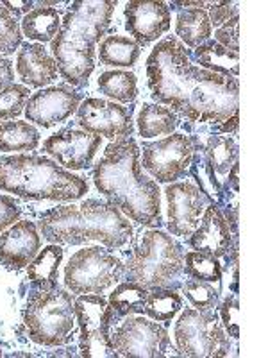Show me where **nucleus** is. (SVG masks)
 I'll return each mask as SVG.
<instances>
[{
  "label": "nucleus",
  "instance_id": "f257e3e1",
  "mask_svg": "<svg viewBox=\"0 0 268 358\" xmlns=\"http://www.w3.org/2000/svg\"><path fill=\"white\" fill-rule=\"evenodd\" d=\"M147 83L156 101L191 122L222 124L238 113L240 85L236 78L195 66L175 38L154 47L147 59Z\"/></svg>",
  "mask_w": 268,
  "mask_h": 358
},
{
  "label": "nucleus",
  "instance_id": "f03ea898",
  "mask_svg": "<svg viewBox=\"0 0 268 358\" xmlns=\"http://www.w3.org/2000/svg\"><path fill=\"white\" fill-rule=\"evenodd\" d=\"M140 147L131 136L106 147L94 171V183L111 204L142 226L161 224V192L143 174Z\"/></svg>",
  "mask_w": 268,
  "mask_h": 358
},
{
  "label": "nucleus",
  "instance_id": "7ed1b4c3",
  "mask_svg": "<svg viewBox=\"0 0 268 358\" xmlns=\"http://www.w3.org/2000/svg\"><path fill=\"white\" fill-rule=\"evenodd\" d=\"M113 0L73 2L52 40V56L57 70L68 85L84 86L95 69V43L100 41L113 18Z\"/></svg>",
  "mask_w": 268,
  "mask_h": 358
},
{
  "label": "nucleus",
  "instance_id": "20e7f679",
  "mask_svg": "<svg viewBox=\"0 0 268 358\" xmlns=\"http://www.w3.org/2000/svg\"><path fill=\"white\" fill-rule=\"evenodd\" d=\"M40 229L45 241L56 245H79L95 241L110 249H118L133 236L129 219L114 204L98 199L49 210L41 215Z\"/></svg>",
  "mask_w": 268,
  "mask_h": 358
},
{
  "label": "nucleus",
  "instance_id": "39448f33",
  "mask_svg": "<svg viewBox=\"0 0 268 358\" xmlns=\"http://www.w3.org/2000/svg\"><path fill=\"white\" fill-rule=\"evenodd\" d=\"M86 179L36 155L0 158V190L24 199L77 201L88 194Z\"/></svg>",
  "mask_w": 268,
  "mask_h": 358
},
{
  "label": "nucleus",
  "instance_id": "423d86ee",
  "mask_svg": "<svg viewBox=\"0 0 268 358\" xmlns=\"http://www.w3.org/2000/svg\"><path fill=\"white\" fill-rule=\"evenodd\" d=\"M184 271L183 248L159 229H149L140 236L127 264L124 265L127 281H134L147 290L168 287Z\"/></svg>",
  "mask_w": 268,
  "mask_h": 358
},
{
  "label": "nucleus",
  "instance_id": "0eeeda50",
  "mask_svg": "<svg viewBox=\"0 0 268 358\" xmlns=\"http://www.w3.org/2000/svg\"><path fill=\"white\" fill-rule=\"evenodd\" d=\"M72 294L59 289H38L29 296L24 310V324L31 341L41 346H61L68 342L75 324Z\"/></svg>",
  "mask_w": 268,
  "mask_h": 358
},
{
  "label": "nucleus",
  "instance_id": "6e6552de",
  "mask_svg": "<svg viewBox=\"0 0 268 358\" xmlns=\"http://www.w3.org/2000/svg\"><path fill=\"white\" fill-rule=\"evenodd\" d=\"M174 337L183 357L215 358L231 353V341L215 310H183L175 322Z\"/></svg>",
  "mask_w": 268,
  "mask_h": 358
},
{
  "label": "nucleus",
  "instance_id": "1a4fd4ad",
  "mask_svg": "<svg viewBox=\"0 0 268 358\" xmlns=\"http://www.w3.org/2000/svg\"><path fill=\"white\" fill-rule=\"evenodd\" d=\"M122 276V262L100 245L77 251L65 267V285L73 294H102Z\"/></svg>",
  "mask_w": 268,
  "mask_h": 358
},
{
  "label": "nucleus",
  "instance_id": "9d476101",
  "mask_svg": "<svg viewBox=\"0 0 268 358\" xmlns=\"http://www.w3.org/2000/svg\"><path fill=\"white\" fill-rule=\"evenodd\" d=\"M75 317L81 326V355L88 358L117 357L111 344L110 326L113 313L102 296H79L75 299Z\"/></svg>",
  "mask_w": 268,
  "mask_h": 358
},
{
  "label": "nucleus",
  "instance_id": "9b49d317",
  "mask_svg": "<svg viewBox=\"0 0 268 358\" xmlns=\"http://www.w3.org/2000/svg\"><path fill=\"white\" fill-rule=\"evenodd\" d=\"M193 152L195 149L190 136L172 133L167 138L143 143L142 167L159 183H175L190 171Z\"/></svg>",
  "mask_w": 268,
  "mask_h": 358
},
{
  "label": "nucleus",
  "instance_id": "f8f14e48",
  "mask_svg": "<svg viewBox=\"0 0 268 358\" xmlns=\"http://www.w3.org/2000/svg\"><path fill=\"white\" fill-rule=\"evenodd\" d=\"M117 357H165L170 348L167 328L151 319L127 315L111 334Z\"/></svg>",
  "mask_w": 268,
  "mask_h": 358
},
{
  "label": "nucleus",
  "instance_id": "ddd939ff",
  "mask_svg": "<svg viewBox=\"0 0 268 358\" xmlns=\"http://www.w3.org/2000/svg\"><path fill=\"white\" fill-rule=\"evenodd\" d=\"M199 187L190 181L167 187V228L172 235L188 238L195 231L206 210V197Z\"/></svg>",
  "mask_w": 268,
  "mask_h": 358
},
{
  "label": "nucleus",
  "instance_id": "4468645a",
  "mask_svg": "<svg viewBox=\"0 0 268 358\" xmlns=\"http://www.w3.org/2000/svg\"><path fill=\"white\" fill-rule=\"evenodd\" d=\"M77 124L82 131L106 138H127L133 133L131 110L102 99H86L77 108Z\"/></svg>",
  "mask_w": 268,
  "mask_h": 358
},
{
  "label": "nucleus",
  "instance_id": "2eb2a0df",
  "mask_svg": "<svg viewBox=\"0 0 268 358\" xmlns=\"http://www.w3.org/2000/svg\"><path fill=\"white\" fill-rule=\"evenodd\" d=\"M102 145V136L81 129H63L45 140L43 151L70 171H84Z\"/></svg>",
  "mask_w": 268,
  "mask_h": 358
},
{
  "label": "nucleus",
  "instance_id": "dca6fc26",
  "mask_svg": "<svg viewBox=\"0 0 268 358\" xmlns=\"http://www.w3.org/2000/svg\"><path fill=\"white\" fill-rule=\"evenodd\" d=\"M79 102L81 94L73 92L70 86H50L29 97L24 111L29 122L41 127H54L72 117L77 111Z\"/></svg>",
  "mask_w": 268,
  "mask_h": 358
},
{
  "label": "nucleus",
  "instance_id": "f3484780",
  "mask_svg": "<svg viewBox=\"0 0 268 358\" xmlns=\"http://www.w3.org/2000/svg\"><path fill=\"white\" fill-rule=\"evenodd\" d=\"M124 17L127 31L136 38L140 47L159 40L172 25L170 8L165 2L133 0L127 2Z\"/></svg>",
  "mask_w": 268,
  "mask_h": 358
},
{
  "label": "nucleus",
  "instance_id": "a211bd4d",
  "mask_svg": "<svg viewBox=\"0 0 268 358\" xmlns=\"http://www.w3.org/2000/svg\"><path fill=\"white\" fill-rule=\"evenodd\" d=\"M41 248V236L31 220L9 226L0 233V264L9 271L27 267Z\"/></svg>",
  "mask_w": 268,
  "mask_h": 358
},
{
  "label": "nucleus",
  "instance_id": "6ab92c4d",
  "mask_svg": "<svg viewBox=\"0 0 268 358\" xmlns=\"http://www.w3.org/2000/svg\"><path fill=\"white\" fill-rule=\"evenodd\" d=\"M188 244L195 251L207 252L215 258H222L231 249L232 231L215 204L206 206L197 229L188 236Z\"/></svg>",
  "mask_w": 268,
  "mask_h": 358
},
{
  "label": "nucleus",
  "instance_id": "aec40b11",
  "mask_svg": "<svg viewBox=\"0 0 268 358\" xmlns=\"http://www.w3.org/2000/svg\"><path fill=\"white\" fill-rule=\"evenodd\" d=\"M17 72L25 85L41 88L56 81L59 70L43 45L24 43L17 56Z\"/></svg>",
  "mask_w": 268,
  "mask_h": 358
},
{
  "label": "nucleus",
  "instance_id": "412c9836",
  "mask_svg": "<svg viewBox=\"0 0 268 358\" xmlns=\"http://www.w3.org/2000/svg\"><path fill=\"white\" fill-rule=\"evenodd\" d=\"M195 59L209 72L225 78H238L240 73V52H232L216 41H206L195 50Z\"/></svg>",
  "mask_w": 268,
  "mask_h": 358
},
{
  "label": "nucleus",
  "instance_id": "4be33fe9",
  "mask_svg": "<svg viewBox=\"0 0 268 358\" xmlns=\"http://www.w3.org/2000/svg\"><path fill=\"white\" fill-rule=\"evenodd\" d=\"M175 33L188 47H199L209 41L213 25L204 9H183L175 20Z\"/></svg>",
  "mask_w": 268,
  "mask_h": 358
},
{
  "label": "nucleus",
  "instance_id": "5701e85b",
  "mask_svg": "<svg viewBox=\"0 0 268 358\" xmlns=\"http://www.w3.org/2000/svg\"><path fill=\"white\" fill-rule=\"evenodd\" d=\"M40 145V131L24 120L0 122V151H34Z\"/></svg>",
  "mask_w": 268,
  "mask_h": 358
},
{
  "label": "nucleus",
  "instance_id": "b1692460",
  "mask_svg": "<svg viewBox=\"0 0 268 358\" xmlns=\"http://www.w3.org/2000/svg\"><path fill=\"white\" fill-rule=\"evenodd\" d=\"M179 126V117L174 110L161 104H145L138 115V133L143 138H156L172 134Z\"/></svg>",
  "mask_w": 268,
  "mask_h": 358
},
{
  "label": "nucleus",
  "instance_id": "393cba45",
  "mask_svg": "<svg viewBox=\"0 0 268 358\" xmlns=\"http://www.w3.org/2000/svg\"><path fill=\"white\" fill-rule=\"evenodd\" d=\"M61 29V17L57 9L36 8L29 11L22 20V31L29 40L34 41H52Z\"/></svg>",
  "mask_w": 268,
  "mask_h": 358
},
{
  "label": "nucleus",
  "instance_id": "a878e982",
  "mask_svg": "<svg viewBox=\"0 0 268 358\" xmlns=\"http://www.w3.org/2000/svg\"><path fill=\"white\" fill-rule=\"evenodd\" d=\"M63 262V249L59 245H49L36 255L27 265V278L40 289H50L56 285L59 265Z\"/></svg>",
  "mask_w": 268,
  "mask_h": 358
},
{
  "label": "nucleus",
  "instance_id": "bb28decb",
  "mask_svg": "<svg viewBox=\"0 0 268 358\" xmlns=\"http://www.w3.org/2000/svg\"><path fill=\"white\" fill-rule=\"evenodd\" d=\"M142 47L127 36H107L100 41L98 59L106 66H133L138 62Z\"/></svg>",
  "mask_w": 268,
  "mask_h": 358
},
{
  "label": "nucleus",
  "instance_id": "cd10ccee",
  "mask_svg": "<svg viewBox=\"0 0 268 358\" xmlns=\"http://www.w3.org/2000/svg\"><path fill=\"white\" fill-rule=\"evenodd\" d=\"M147 294H149V290L140 285V283H134V281L120 283L111 292L110 301H107L111 313H113V319L145 312Z\"/></svg>",
  "mask_w": 268,
  "mask_h": 358
},
{
  "label": "nucleus",
  "instance_id": "c85d7f7f",
  "mask_svg": "<svg viewBox=\"0 0 268 358\" xmlns=\"http://www.w3.org/2000/svg\"><path fill=\"white\" fill-rule=\"evenodd\" d=\"M204 158L215 174L225 176L238 162V143L229 134H213L204 147Z\"/></svg>",
  "mask_w": 268,
  "mask_h": 358
},
{
  "label": "nucleus",
  "instance_id": "c756f323",
  "mask_svg": "<svg viewBox=\"0 0 268 358\" xmlns=\"http://www.w3.org/2000/svg\"><path fill=\"white\" fill-rule=\"evenodd\" d=\"M183 308V297L168 287H156L149 290L145 303V313L158 322H167Z\"/></svg>",
  "mask_w": 268,
  "mask_h": 358
},
{
  "label": "nucleus",
  "instance_id": "7c9ffc66",
  "mask_svg": "<svg viewBox=\"0 0 268 358\" xmlns=\"http://www.w3.org/2000/svg\"><path fill=\"white\" fill-rule=\"evenodd\" d=\"M98 90L118 102H133L138 95V81L133 72L110 70V72L100 73Z\"/></svg>",
  "mask_w": 268,
  "mask_h": 358
},
{
  "label": "nucleus",
  "instance_id": "2f4dec72",
  "mask_svg": "<svg viewBox=\"0 0 268 358\" xmlns=\"http://www.w3.org/2000/svg\"><path fill=\"white\" fill-rule=\"evenodd\" d=\"M184 273L191 280L207 281V283H216L222 280V265L218 258L200 251H190L184 255Z\"/></svg>",
  "mask_w": 268,
  "mask_h": 358
},
{
  "label": "nucleus",
  "instance_id": "473e14b6",
  "mask_svg": "<svg viewBox=\"0 0 268 358\" xmlns=\"http://www.w3.org/2000/svg\"><path fill=\"white\" fill-rule=\"evenodd\" d=\"M29 94L31 92L27 86L15 85V83L0 90V120L20 117L29 101Z\"/></svg>",
  "mask_w": 268,
  "mask_h": 358
},
{
  "label": "nucleus",
  "instance_id": "72a5a7b5",
  "mask_svg": "<svg viewBox=\"0 0 268 358\" xmlns=\"http://www.w3.org/2000/svg\"><path fill=\"white\" fill-rule=\"evenodd\" d=\"M22 45V29L17 15L0 2V54H13Z\"/></svg>",
  "mask_w": 268,
  "mask_h": 358
},
{
  "label": "nucleus",
  "instance_id": "f704fd0d",
  "mask_svg": "<svg viewBox=\"0 0 268 358\" xmlns=\"http://www.w3.org/2000/svg\"><path fill=\"white\" fill-rule=\"evenodd\" d=\"M183 294L197 310H215L218 303V292L207 281L188 280L183 285Z\"/></svg>",
  "mask_w": 268,
  "mask_h": 358
},
{
  "label": "nucleus",
  "instance_id": "c9c22d12",
  "mask_svg": "<svg viewBox=\"0 0 268 358\" xmlns=\"http://www.w3.org/2000/svg\"><path fill=\"white\" fill-rule=\"evenodd\" d=\"M215 41L232 52L240 50V15H236L234 18L216 29Z\"/></svg>",
  "mask_w": 268,
  "mask_h": 358
},
{
  "label": "nucleus",
  "instance_id": "e433bc0d",
  "mask_svg": "<svg viewBox=\"0 0 268 358\" xmlns=\"http://www.w3.org/2000/svg\"><path fill=\"white\" fill-rule=\"evenodd\" d=\"M220 321L225 324L229 335L234 338L240 337V326H238V319H240V305H238V296H228L225 301L222 303L220 308Z\"/></svg>",
  "mask_w": 268,
  "mask_h": 358
},
{
  "label": "nucleus",
  "instance_id": "4c0bfd02",
  "mask_svg": "<svg viewBox=\"0 0 268 358\" xmlns=\"http://www.w3.org/2000/svg\"><path fill=\"white\" fill-rule=\"evenodd\" d=\"M22 215V210L18 203L13 197L2 196L0 194V233L6 231L9 226L17 222L18 217Z\"/></svg>",
  "mask_w": 268,
  "mask_h": 358
},
{
  "label": "nucleus",
  "instance_id": "58836bf2",
  "mask_svg": "<svg viewBox=\"0 0 268 358\" xmlns=\"http://www.w3.org/2000/svg\"><path fill=\"white\" fill-rule=\"evenodd\" d=\"M236 15H238V4L236 2H213L211 13L207 17H209L211 25L218 27V25H223L225 22L234 18Z\"/></svg>",
  "mask_w": 268,
  "mask_h": 358
},
{
  "label": "nucleus",
  "instance_id": "ea45409f",
  "mask_svg": "<svg viewBox=\"0 0 268 358\" xmlns=\"http://www.w3.org/2000/svg\"><path fill=\"white\" fill-rule=\"evenodd\" d=\"M13 79H15V72H13L11 62L0 56V90L11 85Z\"/></svg>",
  "mask_w": 268,
  "mask_h": 358
},
{
  "label": "nucleus",
  "instance_id": "a19ab883",
  "mask_svg": "<svg viewBox=\"0 0 268 358\" xmlns=\"http://www.w3.org/2000/svg\"><path fill=\"white\" fill-rule=\"evenodd\" d=\"M236 127H238V113L232 115L225 122H222V131H225V133H229L231 129H236Z\"/></svg>",
  "mask_w": 268,
  "mask_h": 358
}]
</instances>
